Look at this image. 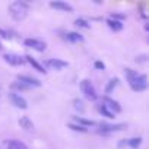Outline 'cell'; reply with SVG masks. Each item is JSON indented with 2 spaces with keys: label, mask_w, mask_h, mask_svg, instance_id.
<instances>
[{
  "label": "cell",
  "mask_w": 149,
  "mask_h": 149,
  "mask_svg": "<svg viewBox=\"0 0 149 149\" xmlns=\"http://www.w3.org/2000/svg\"><path fill=\"white\" fill-rule=\"evenodd\" d=\"M124 74L127 78V82L130 85V88L134 92H143L148 89V76L143 73H137L133 69H124Z\"/></svg>",
  "instance_id": "obj_1"
},
{
  "label": "cell",
  "mask_w": 149,
  "mask_h": 149,
  "mask_svg": "<svg viewBox=\"0 0 149 149\" xmlns=\"http://www.w3.org/2000/svg\"><path fill=\"white\" fill-rule=\"evenodd\" d=\"M9 10V15L15 19V21H24L26 16H28V12H29V5L25 3V2H21V0H18V2H12L8 8Z\"/></svg>",
  "instance_id": "obj_2"
},
{
  "label": "cell",
  "mask_w": 149,
  "mask_h": 149,
  "mask_svg": "<svg viewBox=\"0 0 149 149\" xmlns=\"http://www.w3.org/2000/svg\"><path fill=\"white\" fill-rule=\"evenodd\" d=\"M81 91H82V94L85 95V98L89 100V101H95V100L98 98V94H97L94 85H92L91 81H88V79H84V81L81 82Z\"/></svg>",
  "instance_id": "obj_3"
},
{
  "label": "cell",
  "mask_w": 149,
  "mask_h": 149,
  "mask_svg": "<svg viewBox=\"0 0 149 149\" xmlns=\"http://www.w3.org/2000/svg\"><path fill=\"white\" fill-rule=\"evenodd\" d=\"M98 133L101 134H108V133H113V132H120V130H124L126 129V124L124 123H118V124H107V123H100L98 124Z\"/></svg>",
  "instance_id": "obj_4"
},
{
  "label": "cell",
  "mask_w": 149,
  "mask_h": 149,
  "mask_svg": "<svg viewBox=\"0 0 149 149\" xmlns=\"http://www.w3.org/2000/svg\"><path fill=\"white\" fill-rule=\"evenodd\" d=\"M9 100L16 108H21V110H26L28 108V101L24 97H21L18 92H10L9 94Z\"/></svg>",
  "instance_id": "obj_5"
},
{
  "label": "cell",
  "mask_w": 149,
  "mask_h": 149,
  "mask_svg": "<svg viewBox=\"0 0 149 149\" xmlns=\"http://www.w3.org/2000/svg\"><path fill=\"white\" fill-rule=\"evenodd\" d=\"M24 44H25L26 47L35 50V51H40V53L45 51V48H47V44H45L44 41H40V40H35V38H26V40L24 41Z\"/></svg>",
  "instance_id": "obj_6"
},
{
  "label": "cell",
  "mask_w": 149,
  "mask_h": 149,
  "mask_svg": "<svg viewBox=\"0 0 149 149\" xmlns=\"http://www.w3.org/2000/svg\"><path fill=\"white\" fill-rule=\"evenodd\" d=\"M3 58H5L6 63H9V64H12V66H22V64L26 63L22 56L15 54V53H6V54L3 56Z\"/></svg>",
  "instance_id": "obj_7"
},
{
  "label": "cell",
  "mask_w": 149,
  "mask_h": 149,
  "mask_svg": "<svg viewBox=\"0 0 149 149\" xmlns=\"http://www.w3.org/2000/svg\"><path fill=\"white\" fill-rule=\"evenodd\" d=\"M105 108H108L114 116L117 114V113H120L121 111V107H120V104L117 102V101H114L113 98H110V97H102V102H101Z\"/></svg>",
  "instance_id": "obj_8"
},
{
  "label": "cell",
  "mask_w": 149,
  "mask_h": 149,
  "mask_svg": "<svg viewBox=\"0 0 149 149\" xmlns=\"http://www.w3.org/2000/svg\"><path fill=\"white\" fill-rule=\"evenodd\" d=\"M16 81H18V82L25 84V85H26V86H29V88H32V86H35V88L41 86V82H40L38 79L31 78V76H26V74H18V76H16Z\"/></svg>",
  "instance_id": "obj_9"
},
{
  "label": "cell",
  "mask_w": 149,
  "mask_h": 149,
  "mask_svg": "<svg viewBox=\"0 0 149 149\" xmlns=\"http://www.w3.org/2000/svg\"><path fill=\"white\" fill-rule=\"evenodd\" d=\"M50 8L51 9H56V10H61V12H69L72 13L73 12V6L66 3V2H61V0H57V2H50Z\"/></svg>",
  "instance_id": "obj_10"
},
{
  "label": "cell",
  "mask_w": 149,
  "mask_h": 149,
  "mask_svg": "<svg viewBox=\"0 0 149 149\" xmlns=\"http://www.w3.org/2000/svg\"><path fill=\"white\" fill-rule=\"evenodd\" d=\"M45 66H47V67H51V69H54V70H61V69L67 67L69 63L64 61V60H60V58H50V60L45 61Z\"/></svg>",
  "instance_id": "obj_11"
},
{
  "label": "cell",
  "mask_w": 149,
  "mask_h": 149,
  "mask_svg": "<svg viewBox=\"0 0 149 149\" xmlns=\"http://www.w3.org/2000/svg\"><path fill=\"white\" fill-rule=\"evenodd\" d=\"M18 124H19L21 129H24L25 132H34V123H32V120H31L29 117H26V116L21 117V118L18 120Z\"/></svg>",
  "instance_id": "obj_12"
},
{
  "label": "cell",
  "mask_w": 149,
  "mask_h": 149,
  "mask_svg": "<svg viewBox=\"0 0 149 149\" xmlns=\"http://www.w3.org/2000/svg\"><path fill=\"white\" fill-rule=\"evenodd\" d=\"M24 58H25V61H28V63H29V64H31V66H32L35 70H38L40 73H47L45 67H44V66H41V64H40V63H38V61H37L34 57H31V56H25Z\"/></svg>",
  "instance_id": "obj_13"
},
{
  "label": "cell",
  "mask_w": 149,
  "mask_h": 149,
  "mask_svg": "<svg viewBox=\"0 0 149 149\" xmlns=\"http://www.w3.org/2000/svg\"><path fill=\"white\" fill-rule=\"evenodd\" d=\"M64 40H67L70 42H82L84 37L79 32H67V34H64Z\"/></svg>",
  "instance_id": "obj_14"
},
{
  "label": "cell",
  "mask_w": 149,
  "mask_h": 149,
  "mask_svg": "<svg viewBox=\"0 0 149 149\" xmlns=\"http://www.w3.org/2000/svg\"><path fill=\"white\" fill-rule=\"evenodd\" d=\"M6 148H8V149H28V146H26L24 142L18 140V139H12V140H9Z\"/></svg>",
  "instance_id": "obj_15"
},
{
  "label": "cell",
  "mask_w": 149,
  "mask_h": 149,
  "mask_svg": "<svg viewBox=\"0 0 149 149\" xmlns=\"http://www.w3.org/2000/svg\"><path fill=\"white\" fill-rule=\"evenodd\" d=\"M107 25H108L113 31H116V32H118V31H121V29H123V22L116 21V19H111V18H108V19H107Z\"/></svg>",
  "instance_id": "obj_16"
},
{
  "label": "cell",
  "mask_w": 149,
  "mask_h": 149,
  "mask_svg": "<svg viewBox=\"0 0 149 149\" xmlns=\"http://www.w3.org/2000/svg\"><path fill=\"white\" fill-rule=\"evenodd\" d=\"M126 145L130 146L132 149H137L142 145V137H132V139L126 140Z\"/></svg>",
  "instance_id": "obj_17"
},
{
  "label": "cell",
  "mask_w": 149,
  "mask_h": 149,
  "mask_svg": "<svg viewBox=\"0 0 149 149\" xmlns=\"http://www.w3.org/2000/svg\"><path fill=\"white\" fill-rule=\"evenodd\" d=\"M73 118L78 121L79 126H84V127H86V129H88L89 126H97L92 120H86V118H82V117H73Z\"/></svg>",
  "instance_id": "obj_18"
},
{
  "label": "cell",
  "mask_w": 149,
  "mask_h": 149,
  "mask_svg": "<svg viewBox=\"0 0 149 149\" xmlns=\"http://www.w3.org/2000/svg\"><path fill=\"white\" fill-rule=\"evenodd\" d=\"M118 78H113V79H110V82L107 84V86H105V92L107 94H110V92H113V89L114 88H117V85H118Z\"/></svg>",
  "instance_id": "obj_19"
},
{
  "label": "cell",
  "mask_w": 149,
  "mask_h": 149,
  "mask_svg": "<svg viewBox=\"0 0 149 149\" xmlns=\"http://www.w3.org/2000/svg\"><path fill=\"white\" fill-rule=\"evenodd\" d=\"M10 88H12L13 91H19V92H21V91H28V89H31L29 86H26L25 84L18 82V81H16V82H13V84L10 85Z\"/></svg>",
  "instance_id": "obj_20"
},
{
  "label": "cell",
  "mask_w": 149,
  "mask_h": 149,
  "mask_svg": "<svg viewBox=\"0 0 149 149\" xmlns=\"http://www.w3.org/2000/svg\"><path fill=\"white\" fill-rule=\"evenodd\" d=\"M98 111H100L104 117H107V118H114V114H113L108 108H105L102 104H101V105H98Z\"/></svg>",
  "instance_id": "obj_21"
},
{
  "label": "cell",
  "mask_w": 149,
  "mask_h": 149,
  "mask_svg": "<svg viewBox=\"0 0 149 149\" xmlns=\"http://www.w3.org/2000/svg\"><path fill=\"white\" fill-rule=\"evenodd\" d=\"M74 25L79 26V28H85V29H89V28H91L89 22H88V21H85L84 18H78L76 21H74Z\"/></svg>",
  "instance_id": "obj_22"
},
{
  "label": "cell",
  "mask_w": 149,
  "mask_h": 149,
  "mask_svg": "<svg viewBox=\"0 0 149 149\" xmlns=\"http://www.w3.org/2000/svg\"><path fill=\"white\" fill-rule=\"evenodd\" d=\"M69 129H72V130H74V132H82V133H86V132H88V129H86V127L79 126V124H73V123H70V124H69Z\"/></svg>",
  "instance_id": "obj_23"
},
{
  "label": "cell",
  "mask_w": 149,
  "mask_h": 149,
  "mask_svg": "<svg viewBox=\"0 0 149 149\" xmlns=\"http://www.w3.org/2000/svg\"><path fill=\"white\" fill-rule=\"evenodd\" d=\"M0 37H3L5 40H12L13 38V34L10 31H5V29H0Z\"/></svg>",
  "instance_id": "obj_24"
},
{
  "label": "cell",
  "mask_w": 149,
  "mask_h": 149,
  "mask_svg": "<svg viewBox=\"0 0 149 149\" xmlns=\"http://www.w3.org/2000/svg\"><path fill=\"white\" fill-rule=\"evenodd\" d=\"M73 104H74V108H76V110L84 111V102H82L81 100H74V101H73Z\"/></svg>",
  "instance_id": "obj_25"
},
{
  "label": "cell",
  "mask_w": 149,
  "mask_h": 149,
  "mask_svg": "<svg viewBox=\"0 0 149 149\" xmlns=\"http://www.w3.org/2000/svg\"><path fill=\"white\" fill-rule=\"evenodd\" d=\"M111 19H116V21H123V19H126V15H121V13H111V16H110Z\"/></svg>",
  "instance_id": "obj_26"
},
{
  "label": "cell",
  "mask_w": 149,
  "mask_h": 149,
  "mask_svg": "<svg viewBox=\"0 0 149 149\" xmlns=\"http://www.w3.org/2000/svg\"><path fill=\"white\" fill-rule=\"evenodd\" d=\"M146 58H148V56H146V54L137 56V57H136V63H145V61H146Z\"/></svg>",
  "instance_id": "obj_27"
},
{
  "label": "cell",
  "mask_w": 149,
  "mask_h": 149,
  "mask_svg": "<svg viewBox=\"0 0 149 149\" xmlns=\"http://www.w3.org/2000/svg\"><path fill=\"white\" fill-rule=\"evenodd\" d=\"M97 69H100V70H104L105 69V64L102 63V61H95V64H94Z\"/></svg>",
  "instance_id": "obj_28"
},
{
  "label": "cell",
  "mask_w": 149,
  "mask_h": 149,
  "mask_svg": "<svg viewBox=\"0 0 149 149\" xmlns=\"http://www.w3.org/2000/svg\"><path fill=\"white\" fill-rule=\"evenodd\" d=\"M2 48H3V47H2V44H0V50H2Z\"/></svg>",
  "instance_id": "obj_29"
}]
</instances>
